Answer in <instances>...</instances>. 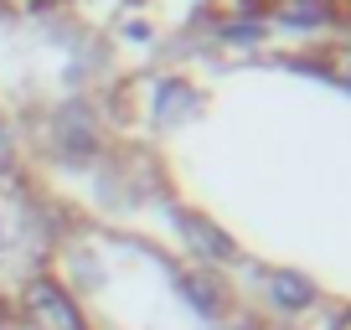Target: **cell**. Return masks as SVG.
Masks as SVG:
<instances>
[{"label":"cell","mask_w":351,"mask_h":330,"mask_svg":"<svg viewBox=\"0 0 351 330\" xmlns=\"http://www.w3.org/2000/svg\"><path fill=\"white\" fill-rule=\"evenodd\" d=\"M258 289H263V299H269L279 315H305V309L320 305L315 279L295 274V268H258Z\"/></svg>","instance_id":"cell-2"},{"label":"cell","mask_w":351,"mask_h":330,"mask_svg":"<svg viewBox=\"0 0 351 330\" xmlns=\"http://www.w3.org/2000/svg\"><path fill=\"white\" fill-rule=\"evenodd\" d=\"M279 26H295V31H320V26L341 21V0H274L269 5Z\"/></svg>","instance_id":"cell-7"},{"label":"cell","mask_w":351,"mask_h":330,"mask_svg":"<svg viewBox=\"0 0 351 330\" xmlns=\"http://www.w3.org/2000/svg\"><path fill=\"white\" fill-rule=\"evenodd\" d=\"M52 144L62 155H73V160H88V155H99V119L88 114V103H67V109H57L52 119Z\"/></svg>","instance_id":"cell-5"},{"label":"cell","mask_w":351,"mask_h":330,"mask_svg":"<svg viewBox=\"0 0 351 330\" xmlns=\"http://www.w3.org/2000/svg\"><path fill=\"white\" fill-rule=\"evenodd\" d=\"M176 284H181V294H186V305L197 309V315H207V320L228 315V284H222L212 268H181Z\"/></svg>","instance_id":"cell-6"},{"label":"cell","mask_w":351,"mask_h":330,"mask_svg":"<svg viewBox=\"0 0 351 330\" xmlns=\"http://www.w3.org/2000/svg\"><path fill=\"white\" fill-rule=\"evenodd\" d=\"M176 227H181V238H186V253H197L202 264H238V242L228 238V232L217 227V222H207L202 212H176Z\"/></svg>","instance_id":"cell-3"},{"label":"cell","mask_w":351,"mask_h":330,"mask_svg":"<svg viewBox=\"0 0 351 330\" xmlns=\"http://www.w3.org/2000/svg\"><path fill=\"white\" fill-rule=\"evenodd\" d=\"M16 11H26V16H36V11H47V5H52V0H11Z\"/></svg>","instance_id":"cell-11"},{"label":"cell","mask_w":351,"mask_h":330,"mask_svg":"<svg viewBox=\"0 0 351 330\" xmlns=\"http://www.w3.org/2000/svg\"><path fill=\"white\" fill-rule=\"evenodd\" d=\"M0 330H26V325H21V320H0Z\"/></svg>","instance_id":"cell-13"},{"label":"cell","mask_w":351,"mask_h":330,"mask_svg":"<svg viewBox=\"0 0 351 330\" xmlns=\"http://www.w3.org/2000/svg\"><path fill=\"white\" fill-rule=\"evenodd\" d=\"M263 31H269V26L258 21V16H238V21H217V36L228 47H258L263 42Z\"/></svg>","instance_id":"cell-8"},{"label":"cell","mask_w":351,"mask_h":330,"mask_svg":"<svg viewBox=\"0 0 351 330\" xmlns=\"http://www.w3.org/2000/svg\"><path fill=\"white\" fill-rule=\"evenodd\" d=\"M269 5H274V0H269Z\"/></svg>","instance_id":"cell-15"},{"label":"cell","mask_w":351,"mask_h":330,"mask_svg":"<svg viewBox=\"0 0 351 330\" xmlns=\"http://www.w3.org/2000/svg\"><path fill=\"white\" fill-rule=\"evenodd\" d=\"M11 248V222H5V212H0V253Z\"/></svg>","instance_id":"cell-12"},{"label":"cell","mask_w":351,"mask_h":330,"mask_svg":"<svg viewBox=\"0 0 351 330\" xmlns=\"http://www.w3.org/2000/svg\"><path fill=\"white\" fill-rule=\"evenodd\" d=\"M11 309H16V320H21L26 330H93L88 315H83V305H77V294L57 274H47V268H32V274L16 284Z\"/></svg>","instance_id":"cell-1"},{"label":"cell","mask_w":351,"mask_h":330,"mask_svg":"<svg viewBox=\"0 0 351 330\" xmlns=\"http://www.w3.org/2000/svg\"><path fill=\"white\" fill-rule=\"evenodd\" d=\"M0 320H5V299H0Z\"/></svg>","instance_id":"cell-14"},{"label":"cell","mask_w":351,"mask_h":330,"mask_svg":"<svg viewBox=\"0 0 351 330\" xmlns=\"http://www.w3.org/2000/svg\"><path fill=\"white\" fill-rule=\"evenodd\" d=\"M119 31H124V36H134V42H145V36H150V26H145V21H124Z\"/></svg>","instance_id":"cell-10"},{"label":"cell","mask_w":351,"mask_h":330,"mask_svg":"<svg viewBox=\"0 0 351 330\" xmlns=\"http://www.w3.org/2000/svg\"><path fill=\"white\" fill-rule=\"evenodd\" d=\"M202 109V93L181 77H155L150 83V124L155 129H181Z\"/></svg>","instance_id":"cell-4"},{"label":"cell","mask_w":351,"mask_h":330,"mask_svg":"<svg viewBox=\"0 0 351 330\" xmlns=\"http://www.w3.org/2000/svg\"><path fill=\"white\" fill-rule=\"evenodd\" d=\"M16 165H21V160H16V129L0 119V181H11Z\"/></svg>","instance_id":"cell-9"}]
</instances>
